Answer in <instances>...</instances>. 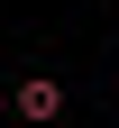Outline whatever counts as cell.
I'll return each mask as SVG.
<instances>
[{"mask_svg":"<svg viewBox=\"0 0 119 128\" xmlns=\"http://www.w3.org/2000/svg\"><path fill=\"white\" fill-rule=\"evenodd\" d=\"M9 110H19L28 128H55V119H64V82H55V73H28V82L9 92Z\"/></svg>","mask_w":119,"mask_h":128,"instance_id":"6da1fadb","label":"cell"}]
</instances>
